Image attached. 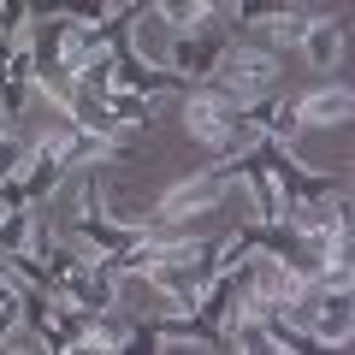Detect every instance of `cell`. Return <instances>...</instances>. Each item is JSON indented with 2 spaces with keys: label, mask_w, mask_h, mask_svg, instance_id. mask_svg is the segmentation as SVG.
I'll list each match as a JSON object with an SVG mask.
<instances>
[{
  "label": "cell",
  "mask_w": 355,
  "mask_h": 355,
  "mask_svg": "<svg viewBox=\"0 0 355 355\" xmlns=\"http://www.w3.org/2000/svg\"><path fill=\"white\" fill-rule=\"evenodd\" d=\"M231 196H237V160L225 154V160L202 166V172L178 178L142 219H148V225H166V231H190V225H202V219H214Z\"/></svg>",
  "instance_id": "1"
},
{
  "label": "cell",
  "mask_w": 355,
  "mask_h": 355,
  "mask_svg": "<svg viewBox=\"0 0 355 355\" xmlns=\"http://www.w3.org/2000/svg\"><path fill=\"white\" fill-rule=\"evenodd\" d=\"M184 130L196 137V148H207L214 160H225V154H243V148H254V130H249V119H243V107L237 101H225V95H214L207 83H190L184 95Z\"/></svg>",
  "instance_id": "2"
},
{
  "label": "cell",
  "mask_w": 355,
  "mask_h": 355,
  "mask_svg": "<svg viewBox=\"0 0 355 355\" xmlns=\"http://www.w3.org/2000/svg\"><path fill=\"white\" fill-rule=\"evenodd\" d=\"M214 95H225V101H237V107H249L254 95H272V89H284V60L279 53H266V48H254V42H237L231 36V48L219 53V65L202 77Z\"/></svg>",
  "instance_id": "3"
},
{
  "label": "cell",
  "mask_w": 355,
  "mask_h": 355,
  "mask_svg": "<svg viewBox=\"0 0 355 355\" xmlns=\"http://www.w3.org/2000/svg\"><path fill=\"white\" fill-rule=\"evenodd\" d=\"M284 314L314 338V349H349L355 338V291H331V284L302 279V291L291 296Z\"/></svg>",
  "instance_id": "4"
},
{
  "label": "cell",
  "mask_w": 355,
  "mask_h": 355,
  "mask_svg": "<svg viewBox=\"0 0 355 355\" xmlns=\"http://www.w3.org/2000/svg\"><path fill=\"white\" fill-rule=\"evenodd\" d=\"M225 48H231V30H225V18H219V24H196V30L166 36L160 65H172L184 83H202V77L219 65V53H225Z\"/></svg>",
  "instance_id": "5"
},
{
  "label": "cell",
  "mask_w": 355,
  "mask_h": 355,
  "mask_svg": "<svg viewBox=\"0 0 355 355\" xmlns=\"http://www.w3.org/2000/svg\"><path fill=\"white\" fill-rule=\"evenodd\" d=\"M343 42H349V30H343L338 12H308L302 18V36H296V53L308 60V71L331 77L343 65Z\"/></svg>",
  "instance_id": "6"
},
{
  "label": "cell",
  "mask_w": 355,
  "mask_h": 355,
  "mask_svg": "<svg viewBox=\"0 0 355 355\" xmlns=\"http://www.w3.org/2000/svg\"><path fill=\"white\" fill-rule=\"evenodd\" d=\"M291 101H296L302 130H331V125H349V119H355V89L338 83V77H326V83L302 89V95H291Z\"/></svg>",
  "instance_id": "7"
},
{
  "label": "cell",
  "mask_w": 355,
  "mask_h": 355,
  "mask_svg": "<svg viewBox=\"0 0 355 355\" xmlns=\"http://www.w3.org/2000/svg\"><path fill=\"white\" fill-rule=\"evenodd\" d=\"M243 119H249V130H254V137H266V142H296V137H302L296 101L284 95V89H272V95H254V101L243 107Z\"/></svg>",
  "instance_id": "8"
},
{
  "label": "cell",
  "mask_w": 355,
  "mask_h": 355,
  "mask_svg": "<svg viewBox=\"0 0 355 355\" xmlns=\"http://www.w3.org/2000/svg\"><path fill=\"white\" fill-rule=\"evenodd\" d=\"M101 107H107V119H113L119 130H148V125H154V95H142V89L113 83V89L101 95Z\"/></svg>",
  "instance_id": "9"
},
{
  "label": "cell",
  "mask_w": 355,
  "mask_h": 355,
  "mask_svg": "<svg viewBox=\"0 0 355 355\" xmlns=\"http://www.w3.org/2000/svg\"><path fill=\"white\" fill-rule=\"evenodd\" d=\"M24 24H30V0H0V36L12 42Z\"/></svg>",
  "instance_id": "10"
}]
</instances>
